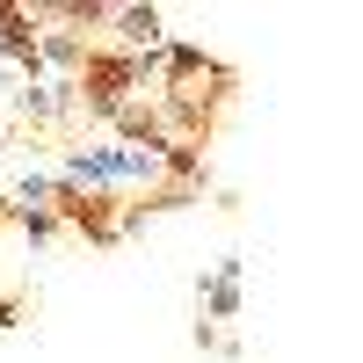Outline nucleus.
<instances>
[{
    "instance_id": "obj_1",
    "label": "nucleus",
    "mask_w": 363,
    "mask_h": 363,
    "mask_svg": "<svg viewBox=\"0 0 363 363\" xmlns=\"http://www.w3.org/2000/svg\"><path fill=\"white\" fill-rule=\"evenodd\" d=\"M240 277H247V262H218L211 277H196V306L211 320H240Z\"/></svg>"
},
{
    "instance_id": "obj_2",
    "label": "nucleus",
    "mask_w": 363,
    "mask_h": 363,
    "mask_svg": "<svg viewBox=\"0 0 363 363\" xmlns=\"http://www.w3.org/2000/svg\"><path fill=\"white\" fill-rule=\"evenodd\" d=\"M0 203H8V211H51V174H15V189Z\"/></svg>"
},
{
    "instance_id": "obj_3",
    "label": "nucleus",
    "mask_w": 363,
    "mask_h": 363,
    "mask_svg": "<svg viewBox=\"0 0 363 363\" xmlns=\"http://www.w3.org/2000/svg\"><path fill=\"white\" fill-rule=\"evenodd\" d=\"M15 116H22V124H58V116H51V87L44 80H22L15 87Z\"/></svg>"
},
{
    "instance_id": "obj_4",
    "label": "nucleus",
    "mask_w": 363,
    "mask_h": 363,
    "mask_svg": "<svg viewBox=\"0 0 363 363\" xmlns=\"http://www.w3.org/2000/svg\"><path fill=\"white\" fill-rule=\"evenodd\" d=\"M0 218H15L29 247H51V240H58V218H51V211H8V203H0Z\"/></svg>"
},
{
    "instance_id": "obj_5",
    "label": "nucleus",
    "mask_w": 363,
    "mask_h": 363,
    "mask_svg": "<svg viewBox=\"0 0 363 363\" xmlns=\"http://www.w3.org/2000/svg\"><path fill=\"white\" fill-rule=\"evenodd\" d=\"M0 327H22V298H0Z\"/></svg>"
}]
</instances>
